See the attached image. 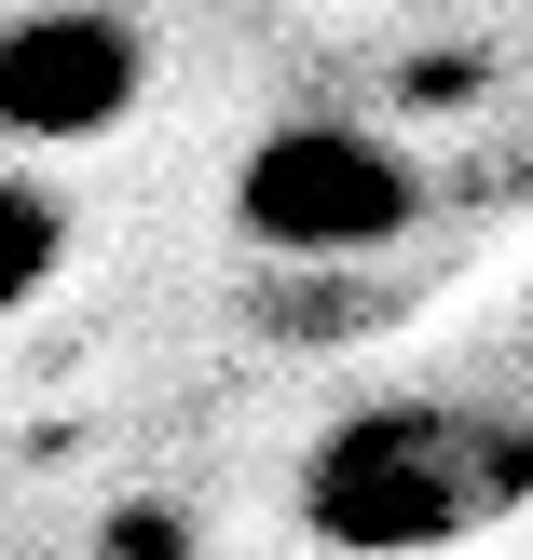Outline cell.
I'll use <instances>...</instances> for the list:
<instances>
[{"instance_id": "obj_4", "label": "cell", "mask_w": 533, "mask_h": 560, "mask_svg": "<svg viewBox=\"0 0 533 560\" xmlns=\"http://www.w3.org/2000/svg\"><path fill=\"white\" fill-rule=\"evenodd\" d=\"M69 246H82V233H69V206H55V178H27V164L0 151V328L69 273Z\"/></svg>"}, {"instance_id": "obj_3", "label": "cell", "mask_w": 533, "mask_h": 560, "mask_svg": "<svg viewBox=\"0 0 533 560\" xmlns=\"http://www.w3.org/2000/svg\"><path fill=\"white\" fill-rule=\"evenodd\" d=\"M151 109V27L124 0H14L0 14V151H109Z\"/></svg>"}, {"instance_id": "obj_1", "label": "cell", "mask_w": 533, "mask_h": 560, "mask_svg": "<svg viewBox=\"0 0 533 560\" xmlns=\"http://www.w3.org/2000/svg\"><path fill=\"white\" fill-rule=\"evenodd\" d=\"M533 520V424L479 397H370L301 452V534L343 560H452Z\"/></svg>"}, {"instance_id": "obj_2", "label": "cell", "mask_w": 533, "mask_h": 560, "mask_svg": "<svg viewBox=\"0 0 533 560\" xmlns=\"http://www.w3.org/2000/svg\"><path fill=\"white\" fill-rule=\"evenodd\" d=\"M219 206H233V233L260 260L343 273V260H397L425 233V164L383 124H356V109H274L233 151V191Z\"/></svg>"}]
</instances>
